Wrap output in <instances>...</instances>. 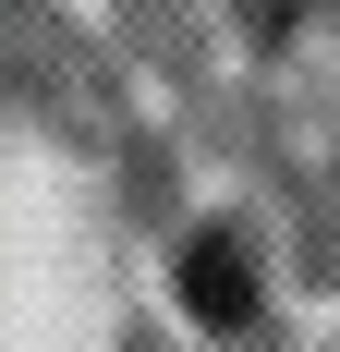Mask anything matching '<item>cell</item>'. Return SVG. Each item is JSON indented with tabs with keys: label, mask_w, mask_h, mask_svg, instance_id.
Wrapping results in <instances>:
<instances>
[{
	"label": "cell",
	"mask_w": 340,
	"mask_h": 352,
	"mask_svg": "<svg viewBox=\"0 0 340 352\" xmlns=\"http://www.w3.org/2000/svg\"><path fill=\"white\" fill-rule=\"evenodd\" d=\"M182 292H195V316H206V328H243V316H255V267H243L231 231H206V243L182 255Z\"/></svg>",
	"instance_id": "obj_1"
}]
</instances>
